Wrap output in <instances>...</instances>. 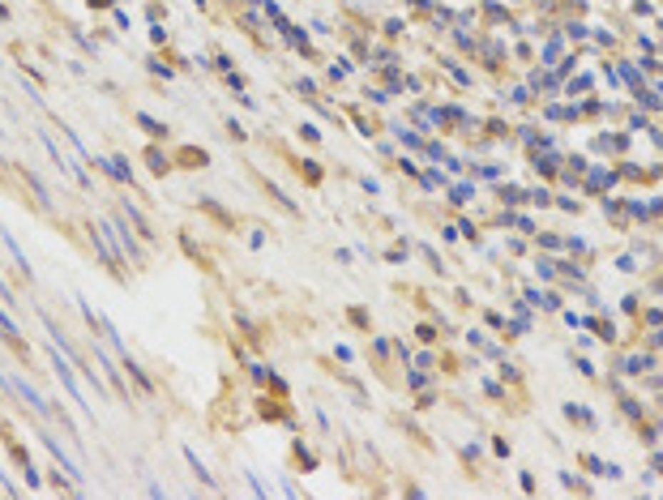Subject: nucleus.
<instances>
[{
  "instance_id": "obj_1",
  "label": "nucleus",
  "mask_w": 663,
  "mask_h": 500,
  "mask_svg": "<svg viewBox=\"0 0 663 500\" xmlns=\"http://www.w3.org/2000/svg\"><path fill=\"white\" fill-rule=\"evenodd\" d=\"M51 364H56V372H60V381L69 385V394H73V402H81V411H90V402H86V394H81V385H77V377H73V368H69V359H60V351H51Z\"/></svg>"
},
{
  "instance_id": "obj_2",
  "label": "nucleus",
  "mask_w": 663,
  "mask_h": 500,
  "mask_svg": "<svg viewBox=\"0 0 663 500\" xmlns=\"http://www.w3.org/2000/svg\"><path fill=\"white\" fill-rule=\"evenodd\" d=\"M0 334H4V338H17V325H13L4 312H0Z\"/></svg>"
}]
</instances>
